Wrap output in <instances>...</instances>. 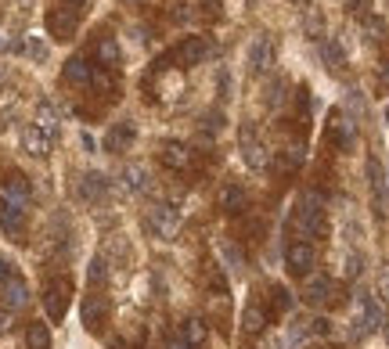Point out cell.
Masks as SVG:
<instances>
[{
    "label": "cell",
    "instance_id": "cell-1",
    "mask_svg": "<svg viewBox=\"0 0 389 349\" xmlns=\"http://www.w3.org/2000/svg\"><path fill=\"white\" fill-rule=\"evenodd\" d=\"M217 54V44L209 40V37H188V40H181L173 51H166L159 61H155V72H162V69H170V65H202V61H209Z\"/></svg>",
    "mask_w": 389,
    "mask_h": 349
},
{
    "label": "cell",
    "instance_id": "cell-2",
    "mask_svg": "<svg viewBox=\"0 0 389 349\" xmlns=\"http://www.w3.org/2000/svg\"><path fill=\"white\" fill-rule=\"evenodd\" d=\"M292 224H295V231L303 234L307 241H310V238H324V234H328V220H324V202H321V195H317V191H307L303 198L295 202Z\"/></svg>",
    "mask_w": 389,
    "mask_h": 349
},
{
    "label": "cell",
    "instance_id": "cell-3",
    "mask_svg": "<svg viewBox=\"0 0 389 349\" xmlns=\"http://www.w3.org/2000/svg\"><path fill=\"white\" fill-rule=\"evenodd\" d=\"M29 202H33V191H29V180L22 173H11L0 184V209L11 212H29Z\"/></svg>",
    "mask_w": 389,
    "mask_h": 349
},
{
    "label": "cell",
    "instance_id": "cell-4",
    "mask_svg": "<svg viewBox=\"0 0 389 349\" xmlns=\"http://www.w3.org/2000/svg\"><path fill=\"white\" fill-rule=\"evenodd\" d=\"M285 267H288V274H295V277H307L310 270H317V248H314V241H307V238L288 241V248H285Z\"/></svg>",
    "mask_w": 389,
    "mask_h": 349
},
{
    "label": "cell",
    "instance_id": "cell-5",
    "mask_svg": "<svg viewBox=\"0 0 389 349\" xmlns=\"http://www.w3.org/2000/svg\"><path fill=\"white\" fill-rule=\"evenodd\" d=\"M69 296H72L69 277H51V281L44 284V310H47L51 321H62V317H65V310H69Z\"/></svg>",
    "mask_w": 389,
    "mask_h": 349
},
{
    "label": "cell",
    "instance_id": "cell-6",
    "mask_svg": "<svg viewBox=\"0 0 389 349\" xmlns=\"http://www.w3.org/2000/svg\"><path fill=\"white\" fill-rule=\"evenodd\" d=\"M44 22H47V33L54 40H72L76 37V25H79V11L69 8V4H54V8H47Z\"/></svg>",
    "mask_w": 389,
    "mask_h": 349
},
{
    "label": "cell",
    "instance_id": "cell-7",
    "mask_svg": "<svg viewBox=\"0 0 389 349\" xmlns=\"http://www.w3.org/2000/svg\"><path fill=\"white\" fill-rule=\"evenodd\" d=\"M242 158H245V166L253 173H263L267 166H271V151H267V144L256 137L253 126H242Z\"/></svg>",
    "mask_w": 389,
    "mask_h": 349
},
{
    "label": "cell",
    "instance_id": "cell-8",
    "mask_svg": "<svg viewBox=\"0 0 389 349\" xmlns=\"http://www.w3.org/2000/svg\"><path fill=\"white\" fill-rule=\"evenodd\" d=\"M148 231L155 238H162V241H170V238H177V231H181V216H177L173 205H155V209H148Z\"/></svg>",
    "mask_w": 389,
    "mask_h": 349
},
{
    "label": "cell",
    "instance_id": "cell-9",
    "mask_svg": "<svg viewBox=\"0 0 389 349\" xmlns=\"http://www.w3.org/2000/svg\"><path fill=\"white\" fill-rule=\"evenodd\" d=\"M274 40L267 37V33H260V37H253L249 40V51H245V65H249V72H267L274 65Z\"/></svg>",
    "mask_w": 389,
    "mask_h": 349
},
{
    "label": "cell",
    "instance_id": "cell-10",
    "mask_svg": "<svg viewBox=\"0 0 389 349\" xmlns=\"http://www.w3.org/2000/svg\"><path fill=\"white\" fill-rule=\"evenodd\" d=\"M159 158H162V166L166 170H177V173H184L188 166H191V158H195V151L184 144V141H162V148H159Z\"/></svg>",
    "mask_w": 389,
    "mask_h": 349
},
{
    "label": "cell",
    "instance_id": "cell-11",
    "mask_svg": "<svg viewBox=\"0 0 389 349\" xmlns=\"http://www.w3.org/2000/svg\"><path fill=\"white\" fill-rule=\"evenodd\" d=\"M217 205H220V212H227V216H242V212L249 209V191H245L242 184H224L220 195H217Z\"/></svg>",
    "mask_w": 389,
    "mask_h": 349
},
{
    "label": "cell",
    "instance_id": "cell-12",
    "mask_svg": "<svg viewBox=\"0 0 389 349\" xmlns=\"http://www.w3.org/2000/svg\"><path fill=\"white\" fill-rule=\"evenodd\" d=\"M303 299H307L310 306L328 303V299H332V277L321 274V270H310V274L303 277Z\"/></svg>",
    "mask_w": 389,
    "mask_h": 349
},
{
    "label": "cell",
    "instance_id": "cell-13",
    "mask_svg": "<svg viewBox=\"0 0 389 349\" xmlns=\"http://www.w3.org/2000/svg\"><path fill=\"white\" fill-rule=\"evenodd\" d=\"M91 76H94V65L83 54H72L62 65V83H69V87H91Z\"/></svg>",
    "mask_w": 389,
    "mask_h": 349
},
{
    "label": "cell",
    "instance_id": "cell-14",
    "mask_svg": "<svg viewBox=\"0 0 389 349\" xmlns=\"http://www.w3.org/2000/svg\"><path fill=\"white\" fill-rule=\"evenodd\" d=\"M105 321H108V299L101 292H91V296L83 299V324L91 328V331H98Z\"/></svg>",
    "mask_w": 389,
    "mask_h": 349
},
{
    "label": "cell",
    "instance_id": "cell-15",
    "mask_svg": "<svg viewBox=\"0 0 389 349\" xmlns=\"http://www.w3.org/2000/svg\"><path fill=\"white\" fill-rule=\"evenodd\" d=\"M328 137H332L339 148H350V144H353V137H357L353 119H350V115H343V112H332V115H328Z\"/></svg>",
    "mask_w": 389,
    "mask_h": 349
},
{
    "label": "cell",
    "instance_id": "cell-16",
    "mask_svg": "<svg viewBox=\"0 0 389 349\" xmlns=\"http://www.w3.org/2000/svg\"><path fill=\"white\" fill-rule=\"evenodd\" d=\"M94 58H98V69H108V72H119V65H123V51H119L115 37H101L94 47Z\"/></svg>",
    "mask_w": 389,
    "mask_h": 349
},
{
    "label": "cell",
    "instance_id": "cell-17",
    "mask_svg": "<svg viewBox=\"0 0 389 349\" xmlns=\"http://www.w3.org/2000/svg\"><path fill=\"white\" fill-rule=\"evenodd\" d=\"M134 137H137V130H134V122H115L112 130L105 134V151H127L130 144H134Z\"/></svg>",
    "mask_w": 389,
    "mask_h": 349
},
{
    "label": "cell",
    "instance_id": "cell-18",
    "mask_svg": "<svg viewBox=\"0 0 389 349\" xmlns=\"http://www.w3.org/2000/svg\"><path fill=\"white\" fill-rule=\"evenodd\" d=\"M368 184H371V198H375V212H385V173L378 166V158H368Z\"/></svg>",
    "mask_w": 389,
    "mask_h": 349
},
{
    "label": "cell",
    "instance_id": "cell-19",
    "mask_svg": "<svg viewBox=\"0 0 389 349\" xmlns=\"http://www.w3.org/2000/svg\"><path fill=\"white\" fill-rule=\"evenodd\" d=\"M303 163H307V144H303V141H292L288 148L278 151V170H281V173H295Z\"/></svg>",
    "mask_w": 389,
    "mask_h": 349
},
{
    "label": "cell",
    "instance_id": "cell-20",
    "mask_svg": "<svg viewBox=\"0 0 389 349\" xmlns=\"http://www.w3.org/2000/svg\"><path fill=\"white\" fill-rule=\"evenodd\" d=\"M33 126L47 137V141H54L58 137V112H54V105H47V101H40L37 105V119H33Z\"/></svg>",
    "mask_w": 389,
    "mask_h": 349
},
{
    "label": "cell",
    "instance_id": "cell-21",
    "mask_svg": "<svg viewBox=\"0 0 389 349\" xmlns=\"http://www.w3.org/2000/svg\"><path fill=\"white\" fill-rule=\"evenodd\" d=\"M0 231H4L11 241H25V212L0 209Z\"/></svg>",
    "mask_w": 389,
    "mask_h": 349
},
{
    "label": "cell",
    "instance_id": "cell-22",
    "mask_svg": "<svg viewBox=\"0 0 389 349\" xmlns=\"http://www.w3.org/2000/svg\"><path fill=\"white\" fill-rule=\"evenodd\" d=\"M181 338H184L191 349H202V345H205V338H209L205 321H198V317H188V321L181 324Z\"/></svg>",
    "mask_w": 389,
    "mask_h": 349
},
{
    "label": "cell",
    "instance_id": "cell-23",
    "mask_svg": "<svg viewBox=\"0 0 389 349\" xmlns=\"http://www.w3.org/2000/svg\"><path fill=\"white\" fill-rule=\"evenodd\" d=\"M0 292H4V306H8V310H22V306L29 303V288H25L22 277H11Z\"/></svg>",
    "mask_w": 389,
    "mask_h": 349
},
{
    "label": "cell",
    "instance_id": "cell-24",
    "mask_svg": "<svg viewBox=\"0 0 389 349\" xmlns=\"http://www.w3.org/2000/svg\"><path fill=\"white\" fill-rule=\"evenodd\" d=\"M22 144H25V151L33 155V158H44L51 151V141L37 130V126H25V130H22Z\"/></svg>",
    "mask_w": 389,
    "mask_h": 349
},
{
    "label": "cell",
    "instance_id": "cell-25",
    "mask_svg": "<svg viewBox=\"0 0 389 349\" xmlns=\"http://www.w3.org/2000/svg\"><path fill=\"white\" fill-rule=\"evenodd\" d=\"M79 191H83L87 202H94V198H101V195L108 191V180H105L101 173H87V177L79 180Z\"/></svg>",
    "mask_w": 389,
    "mask_h": 349
},
{
    "label": "cell",
    "instance_id": "cell-26",
    "mask_svg": "<svg viewBox=\"0 0 389 349\" xmlns=\"http://www.w3.org/2000/svg\"><path fill=\"white\" fill-rule=\"evenodd\" d=\"M242 328H245V335H263L267 331V313L260 306H249L242 313Z\"/></svg>",
    "mask_w": 389,
    "mask_h": 349
},
{
    "label": "cell",
    "instance_id": "cell-27",
    "mask_svg": "<svg viewBox=\"0 0 389 349\" xmlns=\"http://www.w3.org/2000/svg\"><path fill=\"white\" fill-rule=\"evenodd\" d=\"M25 342H29V349H51V331H47V324H44V321H33V324H29V331H25Z\"/></svg>",
    "mask_w": 389,
    "mask_h": 349
},
{
    "label": "cell",
    "instance_id": "cell-28",
    "mask_svg": "<svg viewBox=\"0 0 389 349\" xmlns=\"http://www.w3.org/2000/svg\"><path fill=\"white\" fill-rule=\"evenodd\" d=\"M303 33H307L310 40H324V18H321L317 8H307V15H303Z\"/></svg>",
    "mask_w": 389,
    "mask_h": 349
},
{
    "label": "cell",
    "instance_id": "cell-29",
    "mask_svg": "<svg viewBox=\"0 0 389 349\" xmlns=\"http://www.w3.org/2000/svg\"><path fill=\"white\" fill-rule=\"evenodd\" d=\"M87 281H91V288H101L108 281V260L105 256H94L91 260V270H87Z\"/></svg>",
    "mask_w": 389,
    "mask_h": 349
},
{
    "label": "cell",
    "instance_id": "cell-30",
    "mask_svg": "<svg viewBox=\"0 0 389 349\" xmlns=\"http://www.w3.org/2000/svg\"><path fill=\"white\" fill-rule=\"evenodd\" d=\"M324 61H328V65H332V69H343L346 65V51H343V44L339 40H324Z\"/></svg>",
    "mask_w": 389,
    "mask_h": 349
},
{
    "label": "cell",
    "instance_id": "cell-31",
    "mask_svg": "<svg viewBox=\"0 0 389 349\" xmlns=\"http://www.w3.org/2000/svg\"><path fill=\"white\" fill-rule=\"evenodd\" d=\"M364 33H368V40H371V44H385V40H389L385 22H382V18H375V15H368V18H364Z\"/></svg>",
    "mask_w": 389,
    "mask_h": 349
},
{
    "label": "cell",
    "instance_id": "cell-32",
    "mask_svg": "<svg viewBox=\"0 0 389 349\" xmlns=\"http://www.w3.org/2000/svg\"><path fill=\"white\" fill-rule=\"evenodd\" d=\"M123 180H127L130 191H144V187H148V170H144V166H127V170H123Z\"/></svg>",
    "mask_w": 389,
    "mask_h": 349
},
{
    "label": "cell",
    "instance_id": "cell-33",
    "mask_svg": "<svg viewBox=\"0 0 389 349\" xmlns=\"http://www.w3.org/2000/svg\"><path fill=\"white\" fill-rule=\"evenodd\" d=\"M271 310H274V313H288V310H292L288 288H281V284H271Z\"/></svg>",
    "mask_w": 389,
    "mask_h": 349
},
{
    "label": "cell",
    "instance_id": "cell-34",
    "mask_svg": "<svg viewBox=\"0 0 389 349\" xmlns=\"http://www.w3.org/2000/svg\"><path fill=\"white\" fill-rule=\"evenodd\" d=\"M202 130H205L209 137H213L217 130H224V112H205V115H202Z\"/></svg>",
    "mask_w": 389,
    "mask_h": 349
},
{
    "label": "cell",
    "instance_id": "cell-35",
    "mask_svg": "<svg viewBox=\"0 0 389 349\" xmlns=\"http://www.w3.org/2000/svg\"><path fill=\"white\" fill-rule=\"evenodd\" d=\"M288 98V94H285V83L278 80V83H271V90H267V105H281Z\"/></svg>",
    "mask_w": 389,
    "mask_h": 349
},
{
    "label": "cell",
    "instance_id": "cell-36",
    "mask_svg": "<svg viewBox=\"0 0 389 349\" xmlns=\"http://www.w3.org/2000/svg\"><path fill=\"white\" fill-rule=\"evenodd\" d=\"M375 80H378L382 90H389V58H382L378 65H375Z\"/></svg>",
    "mask_w": 389,
    "mask_h": 349
},
{
    "label": "cell",
    "instance_id": "cell-37",
    "mask_svg": "<svg viewBox=\"0 0 389 349\" xmlns=\"http://www.w3.org/2000/svg\"><path fill=\"white\" fill-rule=\"evenodd\" d=\"M307 331H310V335H328V331H332V321H328V317H314Z\"/></svg>",
    "mask_w": 389,
    "mask_h": 349
},
{
    "label": "cell",
    "instance_id": "cell-38",
    "mask_svg": "<svg viewBox=\"0 0 389 349\" xmlns=\"http://www.w3.org/2000/svg\"><path fill=\"white\" fill-rule=\"evenodd\" d=\"M220 256L231 263V270H242V256H238V248H231V245H224L220 248Z\"/></svg>",
    "mask_w": 389,
    "mask_h": 349
},
{
    "label": "cell",
    "instance_id": "cell-39",
    "mask_svg": "<svg viewBox=\"0 0 389 349\" xmlns=\"http://www.w3.org/2000/svg\"><path fill=\"white\" fill-rule=\"evenodd\" d=\"M357 270H361V256L350 252V256H346V277H357Z\"/></svg>",
    "mask_w": 389,
    "mask_h": 349
},
{
    "label": "cell",
    "instance_id": "cell-40",
    "mask_svg": "<svg viewBox=\"0 0 389 349\" xmlns=\"http://www.w3.org/2000/svg\"><path fill=\"white\" fill-rule=\"evenodd\" d=\"M15 277V270H11V263L4 260V256H0V288H4V284Z\"/></svg>",
    "mask_w": 389,
    "mask_h": 349
},
{
    "label": "cell",
    "instance_id": "cell-41",
    "mask_svg": "<svg viewBox=\"0 0 389 349\" xmlns=\"http://www.w3.org/2000/svg\"><path fill=\"white\" fill-rule=\"evenodd\" d=\"M11 328V310H0V335Z\"/></svg>",
    "mask_w": 389,
    "mask_h": 349
},
{
    "label": "cell",
    "instance_id": "cell-42",
    "mask_svg": "<svg viewBox=\"0 0 389 349\" xmlns=\"http://www.w3.org/2000/svg\"><path fill=\"white\" fill-rule=\"evenodd\" d=\"M198 8H205V15H217V8H220V0H198Z\"/></svg>",
    "mask_w": 389,
    "mask_h": 349
},
{
    "label": "cell",
    "instance_id": "cell-43",
    "mask_svg": "<svg viewBox=\"0 0 389 349\" xmlns=\"http://www.w3.org/2000/svg\"><path fill=\"white\" fill-rule=\"evenodd\" d=\"M166 349H191V345H188V342H184L181 335H173V338L166 342Z\"/></svg>",
    "mask_w": 389,
    "mask_h": 349
},
{
    "label": "cell",
    "instance_id": "cell-44",
    "mask_svg": "<svg viewBox=\"0 0 389 349\" xmlns=\"http://www.w3.org/2000/svg\"><path fill=\"white\" fill-rule=\"evenodd\" d=\"M62 4H69V8H76V11H83L87 4H91V0H62Z\"/></svg>",
    "mask_w": 389,
    "mask_h": 349
},
{
    "label": "cell",
    "instance_id": "cell-45",
    "mask_svg": "<svg viewBox=\"0 0 389 349\" xmlns=\"http://www.w3.org/2000/svg\"><path fill=\"white\" fill-rule=\"evenodd\" d=\"M382 299L389 303V277H382Z\"/></svg>",
    "mask_w": 389,
    "mask_h": 349
},
{
    "label": "cell",
    "instance_id": "cell-46",
    "mask_svg": "<svg viewBox=\"0 0 389 349\" xmlns=\"http://www.w3.org/2000/svg\"><path fill=\"white\" fill-rule=\"evenodd\" d=\"M295 4H299V8H307V4H310V0H295Z\"/></svg>",
    "mask_w": 389,
    "mask_h": 349
},
{
    "label": "cell",
    "instance_id": "cell-47",
    "mask_svg": "<svg viewBox=\"0 0 389 349\" xmlns=\"http://www.w3.org/2000/svg\"><path fill=\"white\" fill-rule=\"evenodd\" d=\"M4 83H8V80H4V72H0V90H4Z\"/></svg>",
    "mask_w": 389,
    "mask_h": 349
},
{
    "label": "cell",
    "instance_id": "cell-48",
    "mask_svg": "<svg viewBox=\"0 0 389 349\" xmlns=\"http://www.w3.org/2000/svg\"><path fill=\"white\" fill-rule=\"evenodd\" d=\"M385 119H389V108H385Z\"/></svg>",
    "mask_w": 389,
    "mask_h": 349
}]
</instances>
